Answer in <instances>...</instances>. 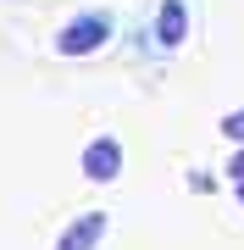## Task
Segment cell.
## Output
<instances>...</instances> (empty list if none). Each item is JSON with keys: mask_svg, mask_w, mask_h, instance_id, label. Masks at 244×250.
Returning <instances> with one entry per match:
<instances>
[{"mask_svg": "<svg viewBox=\"0 0 244 250\" xmlns=\"http://www.w3.org/2000/svg\"><path fill=\"white\" fill-rule=\"evenodd\" d=\"M111 39V11H78L73 22L56 34V50L61 56H89V50H100Z\"/></svg>", "mask_w": 244, "mask_h": 250, "instance_id": "6da1fadb", "label": "cell"}, {"mask_svg": "<svg viewBox=\"0 0 244 250\" xmlns=\"http://www.w3.org/2000/svg\"><path fill=\"white\" fill-rule=\"evenodd\" d=\"M78 167H83V178H89V184L122 178V139H111V134L89 139V145H83V156H78Z\"/></svg>", "mask_w": 244, "mask_h": 250, "instance_id": "7a4b0ae2", "label": "cell"}, {"mask_svg": "<svg viewBox=\"0 0 244 250\" xmlns=\"http://www.w3.org/2000/svg\"><path fill=\"white\" fill-rule=\"evenodd\" d=\"M100 239H106V211H83L78 223H67V228H61L56 250H94Z\"/></svg>", "mask_w": 244, "mask_h": 250, "instance_id": "3957f363", "label": "cell"}, {"mask_svg": "<svg viewBox=\"0 0 244 250\" xmlns=\"http://www.w3.org/2000/svg\"><path fill=\"white\" fill-rule=\"evenodd\" d=\"M183 34H189V6H183V0H161V11H155V39L172 50V45H183Z\"/></svg>", "mask_w": 244, "mask_h": 250, "instance_id": "277c9868", "label": "cell"}, {"mask_svg": "<svg viewBox=\"0 0 244 250\" xmlns=\"http://www.w3.org/2000/svg\"><path fill=\"white\" fill-rule=\"evenodd\" d=\"M222 134H227V139H239V145H244V106H239L233 117H222Z\"/></svg>", "mask_w": 244, "mask_h": 250, "instance_id": "5b68a950", "label": "cell"}, {"mask_svg": "<svg viewBox=\"0 0 244 250\" xmlns=\"http://www.w3.org/2000/svg\"><path fill=\"white\" fill-rule=\"evenodd\" d=\"M227 178H233V184H244V145H239V156L227 161Z\"/></svg>", "mask_w": 244, "mask_h": 250, "instance_id": "8992f818", "label": "cell"}, {"mask_svg": "<svg viewBox=\"0 0 244 250\" xmlns=\"http://www.w3.org/2000/svg\"><path fill=\"white\" fill-rule=\"evenodd\" d=\"M239 200H244V184H239Z\"/></svg>", "mask_w": 244, "mask_h": 250, "instance_id": "52a82bcc", "label": "cell"}]
</instances>
